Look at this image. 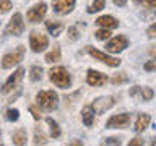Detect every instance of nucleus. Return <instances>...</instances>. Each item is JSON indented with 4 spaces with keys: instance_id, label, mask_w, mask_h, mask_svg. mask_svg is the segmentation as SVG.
<instances>
[{
    "instance_id": "f257e3e1",
    "label": "nucleus",
    "mask_w": 156,
    "mask_h": 146,
    "mask_svg": "<svg viewBox=\"0 0 156 146\" xmlns=\"http://www.w3.org/2000/svg\"><path fill=\"white\" fill-rule=\"evenodd\" d=\"M49 78H51V81L57 88H62V89L70 88V85H72L70 73H68L63 67H54V68H51V71H49Z\"/></svg>"
},
{
    "instance_id": "f03ea898",
    "label": "nucleus",
    "mask_w": 156,
    "mask_h": 146,
    "mask_svg": "<svg viewBox=\"0 0 156 146\" xmlns=\"http://www.w3.org/2000/svg\"><path fill=\"white\" fill-rule=\"evenodd\" d=\"M37 104L46 110H55L58 106V96L55 91H41L36 96Z\"/></svg>"
},
{
    "instance_id": "7ed1b4c3",
    "label": "nucleus",
    "mask_w": 156,
    "mask_h": 146,
    "mask_svg": "<svg viewBox=\"0 0 156 146\" xmlns=\"http://www.w3.org/2000/svg\"><path fill=\"white\" fill-rule=\"evenodd\" d=\"M23 57H24V47L23 46H18L13 52H8L7 55L3 57L2 67L3 68H12L15 65H18V63L23 60Z\"/></svg>"
},
{
    "instance_id": "20e7f679",
    "label": "nucleus",
    "mask_w": 156,
    "mask_h": 146,
    "mask_svg": "<svg viewBox=\"0 0 156 146\" xmlns=\"http://www.w3.org/2000/svg\"><path fill=\"white\" fill-rule=\"evenodd\" d=\"M29 46H31L33 52H42L44 49H47V46H49V39L41 33L33 31L31 36H29Z\"/></svg>"
},
{
    "instance_id": "39448f33",
    "label": "nucleus",
    "mask_w": 156,
    "mask_h": 146,
    "mask_svg": "<svg viewBox=\"0 0 156 146\" xmlns=\"http://www.w3.org/2000/svg\"><path fill=\"white\" fill-rule=\"evenodd\" d=\"M86 49H88V54H90L91 57H94V58H98V60H101L102 63H106V65H109V67H119V65H120V60H119V58L107 55V54L98 50V49H94L93 46L86 47Z\"/></svg>"
},
{
    "instance_id": "423d86ee",
    "label": "nucleus",
    "mask_w": 156,
    "mask_h": 146,
    "mask_svg": "<svg viewBox=\"0 0 156 146\" xmlns=\"http://www.w3.org/2000/svg\"><path fill=\"white\" fill-rule=\"evenodd\" d=\"M23 75H24V68H18L13 75H10V78L3 83V86H2V94H8L10 91H13L15 88L20 85V81L23 80Z\"/></svg>"
},
{
    "instance_id": "0eeeda50",
    "label": "nucleus",
    "mask_w": 156,
    "mask_h": 146,
    "mask_svg": "<svg viewBox=\"0 0 156 146\" xmlns=\"http://www.w3.org/2000/svg\"><path fill=\"white\" fill-rule=\"evenodd\" d=\"M130 120H132V115L130 114H119V115H114L107 120L106 127L107 128H127L130 125Z\"/></svg>"
},
{
    "instance_id": "6e6552de",
    "label": "nucleus",
    "mask_w": 156,
    "mask_h": 146,
    "mask_svg": "<svg viewBox=\"0 0 156 146\" xmlns=\"http://www.w3.org/2000/svg\"><path fill=\"white\" fill-rule=\"evenodd\" d=\"M24 31V23H23V16L21 13H15L12 19H10L8 26H7V33L13 34V36H20Z\"/></svg>"
},
{
    "instance_id": "1a4fd4ad",
    "label": "nucleus",
    "mask_w": 156,
    "mask_h": 146,
    "mask_svg": "<svg viewBox=\"0 0 156 146\" xmlns=\"http://www.w3.org/2000/svg\"><path fill=\"white\" fill-rule=\"evenodd\" d=\"M127 46H129V39H127L125 36H115V37H112L109 41V44L106 46V49L109 52H112V54H117V52L125 50Z\"/></svg>"
},
{
    "instance_id": "9d476101",
    "label": "nucleus",
    "mask_w": 156,
    "mask_h": 146,
    "mask_svg": "<svg viewBox=\"0 0 156 146\" xmlns=\"http://www.w3.org/2000/svg\"><path fill=\"white\" fill-rule=\"evenodd\" d=\"M75 2L76 0H54L52 2L54 12L57 15H68L75 7Z\"/></svg>"
},
{
    "instance_id": "9b49d317",
    "label": "nucleus",
    "mask_w": 156,
    "mask_h": 146,
    "mask_svg": "<svg viewBox=\"0 0 156 146\" xmlns=\"http://www.w3.org/2000/svg\"><path fill=\"white\" fill-rule=\"evenodd\" d=\"M46 12H47V5L46 3H37L28 12V19L31 23H39L44 16H46Z\"/></svg>"
},
{
    "instance_id": "f8f14e48",
    "label": "nucleus",
    "mask_w": 156,
    "mask_h": 146,
    "mask_svg": "<svg viewBox=\"0 0 156 146\" xmlns=\"http://www.w3.org/2000/svg\"><path fill=\"white\" fill-rule=\"evenodd\" d=\"M112 106H114V99H112L111 96L99 97V99H96V101L91 104L93 110H94V114H102V112H106L107 109H111Z\"/></svg>"
},
{
    "instance_id": "ddd939ff",
    "label": "nucleus",
    "mask_w": 156,
    "mask_h": 146,
    "mask_svg": "<svg viewBox=\"0 0 156 146\" xmlns=\"http://www.w3.org/2000/svg\"><path fill=\"white\" fill-rule=\"evenodd\" d=\"M107 81V76L102 75V73L96 71V70H88V75H86V83L91 86H102L104 83Z\"/></svg>"
},
{
    "instance_id": "4468645a",
    "label": "nucleus",
    "mask_w": 156,
    "mask_h": 146,
    "mask_svg": "<svg viewBox=\"0 0 156 146\" xmlns=\"http://www.w3.org/2000/svg\"><path fill=\"white\" fill-rule=\"evenodd\" d=\"M96 24H99V26L106 28V29H112V28H117L119 26V21L114 18V16H109V15H106V16H99L96 19Z\"/></svg>"
},
{
    "instance_id": "2eb2a0df",
    "label": "nucleus",
    "mask_w": 156,
    "mask_h": 146,
    "mask_svg": "<svg viewBox=\"0 0 156 146\" xmlns=\"http://www.w3.org/2000/svg\"><path fill=\"white\" fill-rule=\"evenodd\" d=\"M46 28H47V31L51 33L54 37H57L58 34L65 29V24L60 23V21H52V19H49V21H46Z\"/></svg>"
},
{
    "instance_id": "dca6fc26",
    "label": "nucleus",
    "mask_w": 156,
    "mask_h": 146,
    "mask_svg": "<svg viewBox=\"0 0 156 146\" xmlns=\"http://www.w3.org/2000/svg\"><path fill=\"white\" fill-rule=\"evenodd\" d=\"M150 122H151V117H150L148 114H140L138 117H136V122H135L133 130L136 131V133H140V131H143L146 127L150 125Z\"/></svg>"
},
{
    "instance_id": "f3484780",
    "label": "nucleus",
    "mask_w": 156,
    "mask_h": 146,
    "mask_svg": "<svg viewBox=\"0 0 156 146\" xmlns=\"http://www.w3.org/2000/svg\"><path fill=\"white\" fill-rule=\"evenodd\" d=\"M81 119H83V123L86 127L93 125V122H94V110H93L91 106H85L81 109Z\"/></svg>"
},
{
    "instance_id": "a211bd4d",
    "label": "nucleus",
    "mask_w": 156,
    "mask_h": 146,
    "mask_svg": "<svg viewBox=\"0 0 156 146\" xmlns=\"http://www.w3.org/2000/svg\"><path fill=\"white\" fill-rule=\"evenodd\" d=\"M12 141H13V144H18V146L26 144V131H24V130H16V131H13Z\"/></svg>"
},
{
    "instance_id": "6ab92c4d",
    "label": "nucleus",
    "mask_w": 156,
    "mask_h": 146,
    "mask_svg": "<svg viewBox=\"0 0 156 146\" xmlns=\"http://www.w3.org/2000/svg\"><path fill=\"white\" fill-rule=\"evenodd\" d=\"M46 122H47L49 128H51V136H52V138H58V136H60V128H58L57 122L54 119H51V117H47Z\"/></svg>"
},
{
    "instance_id": "aec40b11",
    "label": "nucleus",
    "mask_w": 156,
    "mask_h": 146,
    "mask_svg": "<svg viewBox=\"0 0 156 146\" xmlns=\"http://www.w3.org/2000/svg\"><path fill=\"white\" fill-rule=\"evenodd\" d=\"M58 60H60V47L52 49V50L46 55V62L47 63H54V62H58Z\"/></svg>"
},
{
    "instance_id": "412c9836",
    "label": "nucleus",
    "mask_w": 156,
    "mask_h": 146,
    "mask_svg": "<svg viewBox=\"0 0 156 146\" xmlns=\"http://www.w3.org/2000/svg\"><path fill=\"white\" fill-rule=\"evenodd\" d=\"M106 7V0H94L90 7H88V13H96L99 10H104Z\"/></svg>"
},
{
    "instance_id": "4be33fe9",
    "label": "nucleus",
    "mask_w": 156,
    "mask_h": 146,
    "mask_svg": "<svg viewBox=\"0 0 156 146\" xmlns=\"http://www.w3.org/2000/svg\"><path fill=\"white\" fill-rule=\"evenodd\" d=\"M46 143H47L46 135L42 133L41 128H36V131H34V144H46Z\"/></svg>"
},
{
    "instance_id": "5701e85b",
    "label": "nucleus",
    "mask_w": 156,
    "mask_h": 146,
    "mask_svg": "<svg viewBox=\"0 0 156 146\" xmlns=\"http://www.w3.org/2000/svg\"><path fill=\"white\" fill-rule=\"evenodd\" d=\"M29 78H31V81H39L42 78V68L41 67H33L31 71H29Z\"/></svg>"
},
{
    "instance_id": "b1692460",
    "label": "nucleus",
    "mask_w": 156,
    "mask_h": 146,
    "mask_svg": "<svg viewBox=\"0 0 156 146\" xmlns=\"http://www.w3.org/2000/svg\"><path fill=\"white\" fill-rule=\"evenodd\" d=\"M154 96V92L151 88H141V101H151Z\"/></svg>"
},
{
    "instance_id": "393cba45",
    "label": "nucleus",
    "mask_w": 156,
    "mask_h": 146,
    "mask_svg": "<svg viewBox=\"0 0 156 146\" xmlns=\"http://www.w3.org/2000/svg\"><path fill=\"white\" fill-rule=\"evenodd\" d=\"M20 119V112H18V109H8L7 110V120H10V122H16Z\"/></svg>"
},
{
    "instance_id": "a878e982",
    "label": "nucleus",
    "mask_w": 156,
    "mask_h": 146,
    "mask_svg": "<svg viewBox=\"0 0 156 146\" xmlns=\"http://www.w3.org/2000/svg\"><path fill=\"white\" fill-rule=\"evenodd\" d=\"M109 36H111V31L109 29H99V31L96 33V39L98 41H106V39H109Z\"/></svg>"
},
{
    "instance_id": "bb28decb",
    "label": "nucleus",
    "mask_w": 156,
    "mask_h": 146,
    "mask_svg": "<svg viewBox=\"0 0 156 146\" xmlns=\"http://www.w3.org/2000/svg\"><path fill=\"white\" fill-rule=\"evenodd\" d=\"M8 10H12V2L10 0H0V15L7 13Z\"/></svg>"
},
{
    "instance_id": "cd10ccee",
    "label": "nucleus",
    "mask_w": 156,
    "mask_h": 146,
    "mask_svg": "<svg viewBox=\"0 0 156 146\" xmlns=\"http://www.w3.org/2000/svg\"><path fill=\"white\" fill-rule=\"evenodd\" d=\"M111 81L114 83V85H120V83H127V81H129V78H127L125 73H119V75H115Z\"/></svg>"
},
{
    "instance_id": "c85d7f7f",
    "label": "nucleus",
    "mask_w": 156,
    "mask_h": 146,
    "mask_svg": "<svg viewBox=\"0 0 156 146\" xmlns=\"http://www.w3.org/2000/svg\"><path fill=\"white\" fill-rule=\"evenodd\" d=\"M130 96H132V97H136V99L141 101V88H140V86H133V88L130 89Z\"/></svg>"
},
{
    "instance_id": "c756f323",
    "label": "nucleus",
    "mask_w": 156,
    "mask_h": 146,
    "mask_svg": "<svg viewBox=\"0 0 156 146\" xmlns=\"http://www.w3.org/2000/svg\"><path fill=\"white\" fill-rule=\"evenodd\" d=\"M68 37H70V41H76V39L80 37V36H78V31H76L75 26H72L70 29H68Z\"/></svg>"
},
{
    "instance_id": "7c9ffc66",
    "label": "nucleus",
    "mask_w": 156,
    "mask_h": 146,
    "mask_svg": "<svg viewBox=\"0 0 156 146\" xmlns=\"http://www.w3.org/2000/svg\"><path fill=\"white\" fill-rule=\"evenodd\" d=\"M29 112H31V114H33V117H34V119H36V120H41V112L37 110V107L31 106V107H29Z\"/></svg>"
},
{
    "instance_id": "2f4dec72",
    "label": "nucleus",
    "mask_w": 156,
    "mask_h": 146,
    "mask_svg": "<svg viewBox=\"0 0 156 146\" xmlns=\"http://www.w3.org/2000/svg\"><path fill=\"white\" fill-rule=\"evenodd\" d=\"M104 144H120V140L115 138V136H111V138L104 140Z\"/></svg>"
},
{
    "instance_id": "473e14b6",
    "label": "nucleus",
    "mask_w": 156,
    "mask_h": 146,
    "mask_svg": "<svg viewBox=\"0 0 156 146\" xmlns=\"http://www.w3.org/2000/svg\"><path fill=\"white\" fill-rule=\"evenodd\" d=\"M145 70H146V71H154V70H156V62H154V60H150V62L145 65Z\"/></svg>"
},
{
    "instance_id": "72a5a7b5",
    "label": "nucleus",
    "mask_w": 156,
    "mask_h": 146,
    "mask_svg": "<svg viewBox=\"0 0 156 146\" xmlns=\"http://www.w3.org/2000/svg\"><path fill=\"white\" fill-rule=\"evenodd\" d=\"M141 144H143V140L141 138H133L129 141V146H141Z\"/></svg>"
},
{
    "instance_id": "f704fd0d",
    "label": "nucleus",
    "mask_w": 156,
    "mask_h": 146,
    "mask_svg": "<svg viewBox=\"0 0 156 146\" xmlns=\"http://www.w3.org/2000/svg\"><path fill=\"white\" fill-rule=\"evenodd\" d=\"M154 34H156V24H151L150 29H148V36L150 37H154Z\"/></svg>"
},
{
    "instance_id": "c9c22d12",
    "label": "nucleus",
    "mask_w": 156,
    "mask_h": 146,
    "mask_svg": "<svg viewBox=\"0 0 156 146\" xmlns=\"http://www.w3.org/2000/svg\"><path fill=\"white\" fill-rule=\"evenodd\" d=\"M112 2H114V5H117V7H124L127 3V0H112Z\"/></svg>"
},
{
    "instance_id": "e433bc0d",
    "label": "nucleus",
    "mask_w": 156,
    "mask_h": 146,
    "mask_svg": "<svg viewBox=\"0 0 156 146\" xmlns=\"http://www.w3.org/2000/svg\"><path fill=\"white\" fill-rule=\"evenodd\" d=\"M146 3H148L150 8H154L156 7V0H146Z\"/></svg>"
},
{
    "instance_id": "4c0bfd02",
    "label": "nucleus",
    "mask_w": 156,
    "mask_h": 146,
    "mask_svg": "<svg viewBox=\"0 0 156 146\" xmlns=\"http://www.w3.org/2000/svg\"><path fill=\"white\" fill-rule=\"evenodd\" d=\"M135 2H141V0H135Z\"/></svg>"
}]
</instances>
